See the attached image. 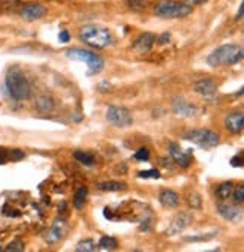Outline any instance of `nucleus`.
Returning <instances> with one entry per match:
<instances>
[{"label": "nucleus", "instance_id": "nucleus-15", "mask_svg": "<svg viewBox=\"0 0 244 252\" xmlns=\"http://www.w3.org/2000/svg\"><path fill=\"white\" fill-rule=\"evenodd\" d=\"M195 92L198 94H201V96L204 98H215L216 93H217V86L216 83L210 80V78H204V80H199L196 84H195Z\"/></svg>", "mask_w": 244, "mask_h": 252}, {"label": "nucleus", "instance_id": "nucleus-36", "mask_svg": "<svg viewBox=\"0 0 244 252\" xmlns=\"http://www.w3.org/2000/svg\"><path fill=\"white\" fill-rule=\"evenodd\" d=\"M169 41H171V36H169L168 33H163V35H162V36H159V38L156 36V42H158V44H161V45H162V44H168Z\"/></svg>", "mask_w": 244, "mask_h": 252}, {"label": "nucleus", "instance_id": "nucleus-20", "mask_svg": "<svg viewBox=\"0 0 244 252\" xmlns=\"http://www.w3.org/2000/svg\"><path fill=\"white\" fill-rule=\"evenodd\" d=\"M24 153L21 150H8V149H0V164L6 162L8 159H23Z\"/></svg>", "mask_w": 244, "mask_h": 252}, {"label": "nucleus", "instance_id": "nucleus-37", "mask_svg": "<svg viewBox=\"0 0 244 252\" xmlns=\"http://www.w3.org/2000/svg\"><path fill=\"white\" fill-rule=\"evenodd\" d=\"M235 18H237V20H243V18H244V0H243L241 5H240V8H238V12H237V15H235Z\"/></svg>", "mask_w": 244, "mask_h": 252}, {"label": "nucleus", "instance_id": "nucleus-21", "mask_svg": "<svg viewBox=\"0 0 244 252\" xmlns=\"http://www.w3.org/2000/svg\"><path fill=\"white\" fill-rule=\"evenodd\" d=\"M87 195H88V189L85 186H81V188L77 189V192L74 195V206H75L77 210H81L84 207Z\"/></svg>", "mask_w": 244, "mask_h": 252}, {"label": "nucleus", "instance_id": "nucleus-14", "mask_svg": "<svg viewBox=\"0 0 244 252\" xmlns=\"http://www.w3.org/2000/svg\"><path fill=\"white\" fill-rule=\"evenodd\" d=\"M155 42H156V35L145 32V33H141V35L134 41V50H135L136 53H141V54L148 53L151 48H153Z\"/></svg>", "mask_w": 244, "mask_h": 252}, {"label": "nucleus", "instance_id": "nucleus-8", "mask_svg": "<svg viewBox=\"0 0 244 252\" xmlns=\"http://www.w3.org/2000/svg\"><path fill=\"white\" fill-rule=\"evenodd\" d=\"M169 155L172 158V161L180 165L181 168H188L192 164V152L190 150H183L177 143H169L168 144Z\"/></svg>", "mask_w": 244, "mask_h": 252}, {"label": "nucleus", "instance_id": "nucleus-2", "mask_svg": "<svg viewBox=\"0 0 244 252\" xmlns=\"http://www.w3.org/2000/svg\"><path fill=\"white\" fill-rule=\"evenodd\" d=\"M80 39L91 48L104 50L114 44V36L105 27L96 24H87L80 30Z\"/></svg>", "mask_w": 244, "mask_h": 252}, {"label": "nucleus", "instance_id": "nucleus-35", "mask_svg": "<svg viewBox=\"0 0 244 252\" xmlns=\"http://www.w3.org/2000/svg\"><path fill=\"white\" fill-rule=\"evenodd\" d=\"M185 3H188L189 6H198V5H204L208 0H183Z\"/></svg>", "mask_w": 244, "mask_h": 252}, {"label": "nucleus", "instance_id": "nucleus-19", "mask_svg": "<svg viewBox=\"0 0 244 252\" xmlns=\"http://www.w3.org/2000/svg\"><path fill=\"white\" fill-rule=\"evenodd\" d=\"M234 191V183L232 182H223L216 188V197L222 201H225L226 198H229V195Z\"/></svg>", "mask_w": 244, "mask_h": 252}, {"label": "nucleus", "instance_id": "nucleus-24", "mask_svg": "<svg viewBox=\"0 0 244 252\" xmlns=\"http://www.w3.org/2000/svg\"><path fill=\"white\" fill-rule=\"evenodd\" d=\"M96 248L98 246L93 243L91 239H84L77 245V251H80V252H93V251H96Z\"/></svg>", "mask_w": 244, "mask_h": 252}, {"label": "nucleus", "instance_id": "nucleus-22", "mask_svg": "<svg viewBox=\"0 0 244 252\" xmlns=\"http://www.w3.org/2000/svg\"><path fill=\"white\" fill-rule=\"evenodd\" d=\"M74 156H75V159H77L80 164H82V165H85V167H93V165H95V158L91 156L90 153H87V152L77 150V152L74 153Z\"/></svg>", "mask_w": 244, "mask_h": 252}, {"label": "nucleus", "instance_id": "nucleus-34", "mask_svg": "<svg viewBox=\"0 0 244 252\" xmlns=\"http://www.w3.org/2000/svg\"><path fill=\"white\" fill-rule=\"evenodd\" d=\"M58 39H60V42H68L69 39H71V35H69V32L68 30H62V32H60V33H58Z\"/></svg>", "mask_w": 244, "mask_h": 252}, {"label": "nucleus", "instance_id": "nucleus-13", "mask_svg": "<svg viewBox=\"0 0 244 252\" xmlns=\"http://www.w3.org/2000/svg\"><path fill=\"white\" fill-rule=\"evenodd\" d=\"M225 128L231 134H240L244 129V113L235 111L225 117Z\"/></svg>", "mask_w": 244, "mask_h": 252}, {"label": "nucleus", "instance_id": "nucleus-6", "mask_svg": "<svg viewBox=\"0 0 244 252\" xmlns=\"http://www.w3.org/2000/svg\"><path fill=\"white\" fill-rule=\"evenodd\" d=\"M183 138L195 143L196 146H199L205 150L216 147L220 143L219 134L211 129H192V131H188L186 134H183Z\"/></svg>", "mask_w": 244, "mask_h": 252}, {"label": "nucleus", "instance_id": "nucleus-30", "mask_svg": "<svg viewBox=\"0 0 244 252\" xmlns=\"http://www.w3.org/2000/svg\"><path fill=\"white\" fill-rule=\"evenodd\" d=\"M134 158H135L136 161H148L150 152H148V149H139V150L134 155Z\"/></svg>", "mask_w": 244, "mask_h": 252}, {"label": "nucleus", "instance_id": "nucleus-17", "mask_svg": "<svg viewBox=\"0 0 244 252\" xmlns=\"http://www.w3.org/2000/svg\"><path fill=\"white\" fill-rule=\"evenodd\" d=\"M159 201L165 207H177L180 204L178 195L174 191H171V189H163V191L159 194Z\"/></svg>", "mask_w": 244, "mask_h": 252}, {"label": "nucleus", "instance_id": "nucleus-16", "mask_svg": "<svg viewBox=\"0 0 244 252\" xmlns=\"http://www.w3.org/2000/svg\"><path fill=\"white\" fill-rule=\"evenodd\" d=\"M45 12H47L45 6H42L39 3H33V5H26L20 14L27 21H36V20H41L45 15Z\"/></svg>", "mask_w": 244, "mask_h": 252}, {"label": "nucleus", "instance_id": "nucleus-18", "mask_svg": "<svg viewBox=\"0 0 244 252\" xmlns=\"http://www.w3.org/2000/svg\"><path fill=\"white\" fill-rule=\"evenodd\" d=\"M98 188L101 189V191H105V192H117V191H123V189H126V183H123V182L108 180V182L99 183Z\"/></svg>", "mask_w": 244, "mask_h": 252}, {"label": "nucleus", "instance_id": "nucleus-25", "mask_svg": "<svg viewBox=\"0 0 244 252\" xmlns=\"http://www.w3.org/2000/svg\"><path fill=\"white\" fill-rule=\"evenodd\" d=\"M53 105H54V104H53L51 98H48V96H41V98L38 99V102H36V107L39 108V111H44V113L53 110Z\"/></svg>", "mask_w": 244, "mask_h": 252}, {"label": "nucleus", "instance_id": "nucleus-5", "mask_svg": "<svg viewBox=\"0 0 244 252\" xmlns=\"http://www.w3.org/2000/svg\"><path fill=\"white\" fill-rule=\"evenodd\" d=\"M66 57L71 59V60H80V62H84L87 68H88V72L87 75H96L99 74L105 63L102 60V57H99L98 54H95L93 51L90 50H85V48H69L66 51Z\"/></svg>", "mask_w": 244, "mask_h": 252}, {"label": "nucleus", "instance_id": "nucleus-32", "mask_svg": "<svg viewBox=\"0 0 244 252\" xmlns=\"http://www.w3.org/2000/svg\"><path fill=\"white\" fill-rule=\"evenodd\" d=\"M6 251H8V252H14V251H15V252H21V251H24V245H23V242L15 240V242H12V243L8 245Z\"/></svg>", "mask_w": 244, "mask_h": 252}, {"label": "nucleus", "instance_id": "nucleus-11", "mask_svg": "<svg viewBox=\"0 0 244 252\" xmlns=\"http://www.w3.org/2000/svg\"><path fill=\"white\" fill-rule=\"evenodd\" d=\"M219 215L225 218L229 222H238V220L244 219V209H240L234 204H219L217 206Z\"/></svg>", "mask_w": 244, "mask_h": 252}, {"label": "nucleus", "instance_id": "nucleus-10", "mask_svg": "<svg viewBox=\"0 0 244 252\" xmlns=\"http://www.w3.org/2000/svg\"><path fill=\"white\" fill-rule=\"evenodd\" d=\"M192 220H193V216L192 213L189 212H180L178 215H175V218L171 220V225L168 228V234L169 236H174V234H178L181 231H185L190 224H192Z\"/></svg>", "mask_w": 244, "mask_h": 252}, {"label": "nucleus", "instance_id": "nucleus-29", "mask_svg": "<svg viewBox=\"0 0 244 252\" xmlns=\"http://www.w3.org/2000/svg\"><path fill=\"white\" fill-rule=\"evenodd\" d=\"M138 177H141V179H159L161 173L158 170H147V171H139Z\"/></svg>", "mask_w": 244, "mask_h": 252}, {"label": "nucleus", "instance_id": "nucleus-9", "mask_svg": "<svg viewBox=\"0 0 244 252\" xmlns=\"http://www.w3.org/2000/svg\"><path fill=\"white\" fill-rule=\"evenodd\" d=\"M172 110L175 114L181 116V117H195L198 114V107L192 102H189L188 99H185L183 96H175L172 99Z\"/></svg>", "mask_w": 244, "mask_h": 252}, {"label": "nucleus", "instance_id": "nucleus-28", "mask_svg": "<svg viewBox=\"0 0 244 252\" xmlns=\"http://www.w3.org/2000/svg\"><path fill=\"white\" fill-rule=\"evenodd\" d=\"M145 6V0H128V8L132 11H144Z\"/></svg>", "mask_w": 244, "mask_h": 252}, {"label": "nucleus", "instance_id": "nucleus-1", "mask_svg": "<svg viewBox=\"0 0 244 252\" xmlns=\"http://www.w3.org/2000/svg\"><path fill=\"white\" fill-rule=\"evenodd\" d=\"M244 59V45L240 44H225L217 47L207 57V63L211 68L231 66Z\"/></svg>", "mask_w": 244, "mask_h": 252}, {"label": "nucleus", "instance_id": "nucleus-7", "mask_svg": "<svg viewBox=\"0 0 244 252\" xmlns=\"http://www.w3.org/2000/svg\"><path fill=\"white\" fill-rule=\"evenodd\" d=\"M107 120L112 126H115V128H129V126L134 123L131 111L128 108H125V107H117V105L108 107Z\"/></svg>", "mask_w": 244, "mask_h": 252}, {"label": "nucleus", "instance_id": "nucleus-26", "mask_svg": "<svg viewBox=\"0 0 244 252\" xmlns=\"http://www.w3.org/2000/svg\"><path fill=\"white\" fill-rule=\"evenodd\" d=\"M216 236H217V231H213V233H205L201 236H189V237H185V240L186 242H208Z\"/></svg>", "mask_w": 244, "mask_h": 252}, {"label": "nucleus", "instance_id": "nucleus-31", "mask_svg": "<svg viewBox=\"0 0 244 252\" xmlns=\"http://www.w3.org/2000/svg\"><path fill=\"white\" fill-rule=\"evenodd\" d=\"M189 204L195 209H199L201 207V195L196 194V192H192L189 195Z\"/></svg>", "mask_w": 244, "mask_h": 252}, {"label": "nucleus", "instance_id": "nucleus-12", "mask_svg": "<svg viewBox=\"0 0 244 252\" xmlns=\"http://www.w3.org/2000/svg\"><path fill=\"white\" fill-rule=\"evenodd\" d=\"M65 231H66V222L62 219H58L51 225V228L44 234V239H45V242L48 245H54L65 236Z\"/></svg>", "mask_w": 244, "mask_h": 252}, {"label": "nucleus", "instance_id": "nucleus-23", "mask_svg": "<svg viewBox=\"0 0 244 252\" xmlns=\"http://www.w3.org/2000/svg\"><path fill=\"white\" fill-rule=\"evenodd\" d=\"M117 246H118V242H117L114 237H111V236H104V237L99 240V243H98V248H99V249H105V251L117 249Z\"/></svg>", "mask_w": 244, "mask_h": 252}, {"label": "nucleus", "instance_id": "nucleus-3", "mask_svg": "<svg viewBox=\"0 0 244 252\" xmlns=\"http://www.w3.org/2000/svg\"><path fill=\"white\" fill-rule=\"evenodd\" d=\"M5 84H6V89H8L9 94L15 101H26V99L30 98V93H32V86H30L27 77L23 74L21 69L11 68L6 72Z\"/></svg>", "mask_w": 244, "mask_h": 252}, {"label": "nucleus", "instance_id": "nucleus-4", "mask_svg": "<svg viewBox=\"0 0 244 252\" xmlns=\"http://www.w3.org/2000/svg\"><path fill=\"white\" fill-rule=\"evenodd\" d=\"M192 14V6L185 2H177V0H162L155 6V15L159 18L174 20V18H185Z\"/></svg>", "mask_w": 244, "mask_h": 252}, {"label": "nucleus", "instance_id": "nucleus-33", "mask_svg": "<svg viewBox=\"0 0 244 252\" xmlns=\"http://www.w3.org/2000/svg\"><path fill=\"white\" fill-rule=\"evenodd\" d=\"M231 165L232 167H241V165H244V156L243 155L234 156L232 159H231Z\"/></svg>", "mask_w": 244, "mask_h": 252}, {"label": "nucleus", "instance_id": "nucleus-38", "mask_svg": "<svg viewBox=\"0 0 244 252\" xmlns=\"http://www.w3.org/2000/svg\"><path fill=\"white\" fill-rule=\"evenodd\" d=\"M235 96H244V86H243V87L235 93Z\"/></svg>", "mask_w": 244, "mask_h": 252}, {"label": "nucleus", "instance_id": "nucleus-27", "mask_svg": "<svg viewBox=\"0 0 244 252\" xmlns=\"http://www.w3.org/2000/svg\"><path fill=\"white\" fill-rule=\"evenodd\" d=\"M232 197H234V201L237 204L244 203V185H240V186H237L234 189V191H232Z\"/></svg>", "mask_w": 244, "mask_h": 252}]
</instances>
